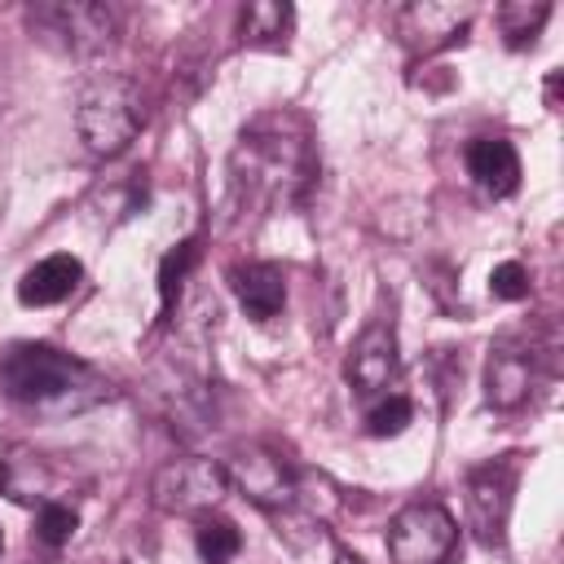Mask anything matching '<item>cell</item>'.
Masks as SVG:
<instances>
[{
  "label": "cell",
  "mask_w": 564,
  "mask_h": 564,
  "mask_svg": "<svg viewBox=\"0 0 564 564\" xmlns=\"http://www.w3.org/2000/svg\"><path fill=\"white\" fill-rule=\"evenodd\" d=\"M520 480V454H498L480 467L467 471V524L485 546L507 542V516H511V494Z\"/></svg>",
  "instance_id": "cell-6"
},
{
  "label": "cell",
  "mask_w": 564,
  "mask_h": 564,
  "mask_svg": "<svg viewBox=\"0 0 564 564\" xmlns=\"http://www.w3.org/2000/svg\"><path fill=\"white\" fill-rule=\"evenodd\" d=\"M533 366H538V352L529 344H520V339L494 344L489 361H485V397H489V405L516 410L533 392Z\"/></svg>",
  "instance_id": "cell-11"
},
{
  "label": "cell",
  "mask_w": 564,
  "mask_h": 564,
  "mask_svg": "<svg viewBox=\"0 0 564 564\" xmlns=\"http://www.w3.org/2000/svg\"><path fill=\"white\" fill-rule=\"evenodd\" d=\"M401 370V357H397V330L392 322H370L352 348H348V361H344V379L361 392V397H375V392H388V383L397 379Z\"/></svg>",
  "instance_id": "cell-8"
},
{
  "label": "cell",
  "mask_w": 564,
  "mask_h": 564,
  "mask_svg": "<svg viewBox=\"0 0 564 564\" xmlns=\"http://www.w3.org/2000/svg\"><path fill=\"white\" fill-rule=\"evenodd\" d=\"M0 551H4V533H0Z\"/></svg>",
  "instance_id": "cell-24"
},
{
  "label": "cell",
  "mask_w": 564,
  "mask_h": 564,
  "mask_svg": "<svg viewBox=\"0 0 564 564\" xmlns=\"http://www.w3.org/2000/svg\"><path fill=\"white\" fill-rule=\"evenodd\" d=\"M463 159H467L471 181L485 194L507 198V194L520 189V154H516V145L507 137H476V141H467V154Z\"/></svg>",
  "instance_id": "cell-13"
},
{
  "label": "cell",
  "mask_w": 564,
  "mask_h": 564,
  "mask_svg": "<svg viewBox=\"0 0 564 564\" xmlns=\"http://www.w3.org/2000/svg\"><path fill=\"white\" fill-rule=\"evenodd\" d=\"M31 26L40 35H57L62 48L88 57V53H101L115 40L119 13L110 4H93V0H57V4H35Z\"/></svg>",
  "instance_id": "cell-7"
},
{
  "label": "cell",
  "mask_w": 564,
  "mask_h": 564,
  "mask_svg": "<svg viewBox=\"0 0 564 564\" xmlns=\"http://www.w3.org/2000/svg\"><path fill=\"white\" fill-rule=\"evenodd\" d=\"M225 476H229V485H238L264 511H278V507H291L295 502V480H291L286 463L278 454H269L264 445L238 449L234 463L225 467Z\"/></svg>",
  "instance_id": "cell-9"
},
{
  "label": "cell",
  "mask_w": 564,
  "mask_h": 564,
  "mask_svg": "<svg viewBox=\"0 0 564 564\" xmlns=\"http://www.w3.org/2000/svg\"><path fill=\"white\" fill-rule=\"evenodd\" d=\"M291 26H295V9L282 0H256L238 13V40L247 48H286Z\"/></svg>",
  "instance_id": "cell-15"
},
{
  "label": "cell",
  "mask_w": 564,
  "mask_h": 564,
  "mask_svg": "<svg viewBox=\"0 0 564 564\" xmlns=\"http://www.w3.org/2000/svg\"><path fill=\"white\" fill-rule=\"evenodd\" d=\"M458 524L436 502H410L388 524V555L392 564H445L454 555Z\"/></svg>",
  "instance_id": "cell-4"
},
{
  "label": "cell",
  "mask_w": 564,
  "mask_h": 564,
  "mask_svg": "<svg viewBox=\"0 0 564 564\" xmlns=\"http://www.w3.org/2000/svg\"><path fill=\"white\" fill-rule=\"evenodd\" d=\"M79 278H84V264H79L75 256H44L40 264H31V269L22 273V282H18V300H22L26 308L62 304V300L75 295Z\"/></svg>",
  "instance_id": "cell-14"
},
{
  "label": "cell",
  "mask_w": 564,
  "mask_h": 564,
  "mask_svg": "<svg viewBox=\"0 0 564 564\" xmlns=\"http://www.w3.org/2000/svg\"><path fill=\"white\" fill-rule=\"evenodd\" d=\"M0 489L13 498V502H48L44 498V467H40V454L31 449H13V458H4L0 467Z\"/></svg>",
  "instance_id": "cell-17"
},
{
  "label": "cell",
  "mask_w": 564,
  "mask_h": 564,
  "mask_svg": "<svg viewBox=\"0 0 564 564\" xmlns=\"http://www.w3.org/2000/svg\"><path fill=\"white\" fill-rule=\"evenodd\" d=\"M194 546H198V560L203 564H234V555L242 551V533H238V524L229 516L207 511V516H198Z\"/></svg>",
  "instance_id": "cell-16"
},
{
  "label": "cell",
  "mask_w": 564,
  "mask_h": 564,
  "mask_svg": "<svg viewBox=\"0 0 564 564\" xmlns=\"http://www.w3.org/2000/svg\"><path fill=\"white\" fill-rule=\"evenodd\" d=\"M75 128L84 137V145L101 159L123 154L137 132L145 128V93L132 75L123 70H101L93 75L79 97H75Z\"/></svg>",
  "instance_id": "cell-3"
},
{
  "label": "cell",
  "mask_w": 564,
  "mask_h": 564,
  "mask_svg": "<svg viewBox=\"0 0 564 564\" xmlns=\"http://www.w3.org/2000/svg\"><path fill=\"white\" fill-rule=\"evenodd\" d=\"M546 18H551V4H546V0H538V4L507 0V4L498 9V26H502L507 48H524V44H533V35L542 31Z\"/></svg>",
  "instance_id": "cell-18"
},
{
  "label": "cell",
  "mask_w": 564,
  "mask_h": 564,
  "mask_svg": "<svg viewBox=\"0 0 564 564\" xmlns=\"http://www.w3.org/2000/svg\"><path fill=\"white\" fill-rule=\"evenodd\" d=\"M335 564H361V560H357V555H348V551H339V555H335Z\"/></svg>",
  "instance_id": "cell-23"
},
{
  "label": "cell",
  "mask_w": 564,
  "mask_h": 564,
  "mask_svg": "<svg viewBox=\"0 0 564 564\" xmlns=\"http://www.w3.org/2000/svg\"><path fill=\"white\" fill-rule=\"evenodd\" d=\"M489 295L494 300H524L529 295V269L520 260H502L489 273Z\"/></svg>",
  "instance_id": "cell-22"
},
{
  "label": "cell",
  "mask_w": 564,
  "mask_h": 564,
  "mask_svg": "<svg viewBox=\"0 0 564 564\" xmlns=\"http://www.w3.org/2000/svg\"><path fill=\"white\" fill-rule=\"evenodd\" d=\"M234 185L260 203H300L317 176L308 128L295 115H264L242 128L229 154Z\"/></svg>",
  "instance_id": "cell-1"
},
{
  "label": "cell",
  "mask_w": 564,
  "mask_h": 564,
  "mask_svg": "<svg viewBox=\"0 0 564 564\" xmlns=\"http://www.w3.org/2000/svg\"><path fill=\"white\" fill-rule=\"evenodd\" d=\"M467 26H471V4H432V0L401 9V22H397L405 48H414V53L419 48L436 53L445 44H458L467 35Z\"/></svg>",
  "instance_id": "cell-10"
},
{
  "label": "cell",
  "mask_w": 564,
  "mask_h": 564,
  "mask_svg": "<svg viewBox=\"0 0 564 564\" xmlns=\"http://www.w3.org/2000/svg\"><path fill=\"white\" fill-rule=\"evenodd\" d=\"M229 286L242 304V313L251 322H269L282 313L286 304V273L269 260H247V264H234L229 269Z\"/></svg>",
  "instance_id": "cell-12"
},
{
  "label": "cell",
  "mask_w": 564,
  "mask_h": 564,
  "mask_svg": "<svg viewBox=\"0 0 564 564\" xmlns=\"http://www.w3.org/2000/svg\"><path fill=\"white\" fill-rule=\"evenodd\" d=\"M75 529H79V516H75V507H66V502H40V511H35V538L44 542V546H66L70 538H75Z\"/></svg>",
  "instance_id": "cell-20"
},
{
  "label": "cell",
  "mask_w": 564,
  "mask_h": 564,
  "mask_svg": "<svg viewBox=\"0 0 564 564\" xmlns=\"http://www.w3.org/2000/svg\"><path fill=\"white\" fill-rule=\"evenodd\" d=\"M0 392L40 414H75L110 397V383L53 344H9L0 352Z\"/></svg>",
  "instance_id": "cell-2"
},
{
  "label": "cell",
  "mask_w": 564,
  "mask_h": 564,
  "mask_svg": "<svg viewBox=\"0 0 564 564\" xmlns=\"http://www.w3.org/2000/svg\"><path fill=\"white\" fill-rule=\"evenodd\" d=\"M225 494H229V476L212 458H172L154 471V485H150L154 507L176 516H207L220 507Z\"/></svg>",
  "instance_id": "cell-5"
},
{
  "label": "cell",
  "mask_w": 564,
  "mask_h": 564,
  "mask_svg": "<svg viewBox=\"0 0 564 564\" xmlns=\"http://www.w3.org/2000/svg\"><path fill=\"white\" fill-rule=\"evenodd\" d=\"M194 260H198V242H194V238L176 242V247L163 256V264H159V300H163V317H172V308H176V300H181V286H185Z\"/></svg>",
  "instance_id": "cell-19"
},
{
  "label": "cell",
  "mask_w": 564,
  "mask_h": 564,
  "mask_svg": "<svg viewBox=\"0 0 564 564\" xmlns=\"http://www.w3.org/2000/svg\"><path fill=\"white\" fill-rule=\"evenodd\" d=\"M410 419H414L410 397L392 392V397H383V401L366 414V432H370V436H397V432H405V423H410Z\"/></svg>",
  "instance_id": "cell-21"
}]
</instances>
